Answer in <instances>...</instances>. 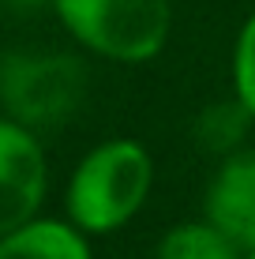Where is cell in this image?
<instances>
[{"mask_svg":"<svg viewBox=\"0 0 255 259\" xmlns=\"http://www.w3.org/2000/svg\"><path fill=\"white\" fill-rule=\"evenodd\" d=\"M49 192V162L38 132L0 117V237L38 218Z\"/></svg>","mask_w":255,"mask_h":259,"instance_id":"4","label":"cell"},{"mask_svg":"<svg viewBox=\"0 0 255 259\" xmlns=\"http://www.w3.org/2000/svg\"><path fill=\"white\" fill-rule=\"evenodd\" d=\"M154 188V158L139 139H105L79 158L64 192L68 222L86 237L124 229L146 207Z\"/></svg>","mask_w":255,"mask_h":259,"instance_id":"1","label":"cell"},{"mask_svg":"<svg viewBox=\"0 0 255 259\" xmlns=\"http://www.w3.org/2000/svg\"><path fill=\"white\" fill-rule=\"evenodd\" d=\"M0 4L15 8V12H34V8H45V4H53V0H0Z\"/></svg>","mask_w":255,"mask_h":259,"instance_id":"10","label":"cell"},{"mask_svg":"<svg viewBox=\"0 0 255 259\" xmlns=\"http://www.w3.org/2000/svg\"><path fill=\"white\" fill-rule=\"evenodd\" d=\"M203 218L240 248L255 252V147L222 158L203 192Z\"/></svg>","mask_w":255,"mask_h":259,"instance_id":"5","label":"cell"},{"mask_svg":"<svg viewBox=\"0 0 255 259\" xmlns=\"http://www.w3.org/2000/svg\"><path fill=\"white\" fill-rule=\"evenodd\" d=\"M0 259H94L90 237L68 218H34L0 237Z\"/></svg>","mask_w":255,"mask_h":259,"instance_id":"6","label":"cell"},{"mask_svg":"<svg viewBox=\"0 0 255 259\" xmlns=\"http://www.w3.org/2000/svg\"><path fill=\"white\" fill-rule=\"evenodd\" d=\"M154 259H244V252L207 218H188L158 237Z\"/></svg>","mask_w":255,"mask_h":259,"instance_id":"8","label":"cell"},{"mask_svg":"<svg viewBox=\"0 0 255 259\" xmlns=\"http://www.w3.org/2000/svg\"><path fill=\"white\" fill-rule=\"evenodd\" d=\"M244 259H255V252H248V255H244Z\"/></svg>","mask_w":255,"mask_h":259,"instance_id":"11","label":"cell"},{"mask_svg":"<svg viewBox=\"0 0 255 259\" xmlns=\"http://www.w3.org/2000/svg\"><path fill=\"white\" fill-rule=\"evenodd\" d=\"M233 98L255 120V12L244 19L233 46Z\"/></svg>","mask_w":255,"mask_h":259,"instance_id":"9","label":"cell"},{"mask_svg":"<svg viewBox=\"0 0 255 259\" xmlns=\"http://www.w3.org/2000/svg\"><path fill=\"white\" fill-rule=\"evenodd\" d=\"M86 94V68L72 53L19 49L0 60V105L30 132L60 128Z\"/></svg>","mask_w":255,"mask_h":259,"instance_id":"3","label":"cell"},{"mask_svg":"<svg viewBox=\"0 0 255 259\" xmlns=\"http://www.w3.org/2000/svg\"><path fill=\"white\" fill-rule=\"evenodd\" d=\"M251 128H255L251 113L244 109L236 98H222V102H214V105H207V109L195 113V120H191V139H195V147L203 150V154L229 158L240 147H248Z\"/></svg>","mask_w":255,"mask_h":259,"instance_id":"7","label":"cell"},{"mask_svg":"<svg viewBox=\"0 0 255 259\" xmlns=\"http://www.w3.org/2000/svg\"><path fill=\"white\" fill-rule=\"evenodd\" d=\"M53 12L83 49L117 64H146L173 30L169 0H53Z\"/></svg>","mask_w":255,"mask_h":259,"instance_id":"2","label":"cell"}]
</instances>
